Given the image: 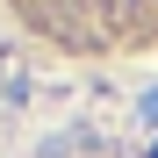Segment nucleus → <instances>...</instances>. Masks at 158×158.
Returning <instances> with one entry per match:
<instances>
[{
  "label": "nucleus",
  "mask_w": 158,
  "mask_h": 158,
  "mask_svg": "<svg viewBox=\"0 0 158 158\" xmlns=\"http://www.w3.org/2000/svg\"><path fill=\"white\" fill-rule=\"evenodd\" d=\"M151 158H158V144H151Z\"/></svg>",
  "instance_id": "nucleus-2"
},
{
  "label": "nucleus",
  "mask_w": 158,
  "mask_h": 158,
  "mask_svg": "<svg viewBox=\"0 0 158 158\" xmlns=\"http://www.w3.org/2000/svg\"><path fill=\"white\" fill-rule=\"evenodd\" d=\"M137 115H144V122L158 129V94H144V108H137Z\"/></svg>",
  "instance_id": "nucleus-1"
}]
</instances>
